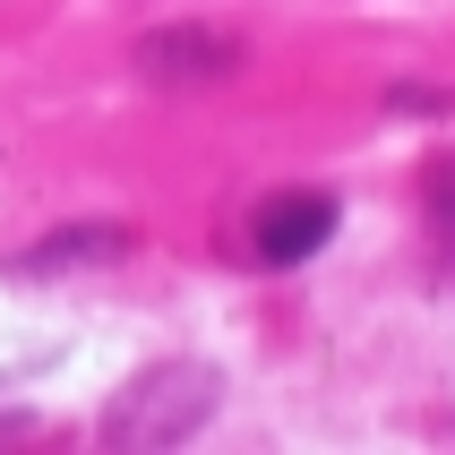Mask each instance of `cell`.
<instances>
[{
    "mask_svg": "<svg viewBox=\"0 0 455 455\" xmlns=\"http://www.w3.org/2000/svg\"><path fill=\"white\" fill-rule=\"evenodd\" d=\"M224 404V379H215V361H155L138 379L103 404V447L121 455H155V447H180V438H198Z\"/></svg>",
    "mask_w": 455,
    "mask_h": 455,
    "instance_id": "1",
    "label": "cell"
},
{
    "mask_svg": "<svg viewBox=\"0 0 455 455\" xmlns=\"http://www.w3.org/2000/svg\"><path fill=\"white\" fill-rule=\"evenodd\" d=\"M241 60H250V44L224 35V26H155V35H138V52H129V69L147 77V86H164V95L224 86V77H241Z\"/></svg>",
    "mask_w": 455,
    "mask_h": 455,
    "instance_id": "2",
    "label": "cell"
},
{
    "mask_svg": "<svg viewBox=\"0 0 455 455\" xmlns=\"http://www.w3.org/2000/svg\"><path fill=\"white\" fill-rule=\"evenodd\" d=\"M335 224H344V206H335L327 189H283V198L258 206L250 258H258V267H301V258H318L335 241Z\"/></svg>",
    "mask_w": 455,
    "mask_h": 455,
    "instance_id": "3",
    "label": "cell"
},
{
    "mask_svg": "<svg viewBox=\"0 0 455 455\" xmlns=\"http://www.w3.org/2000/svg\"><path fill=\"white\" fill-rule=\"evenodd\" d=\"M129 250H138V232H129V224H60V232H44V241H26V250L9 258V275H18V283L86 275V267H121Z\"/></svg>",
    "mask_w": 455,
    "mask_h": 455,
    "instance_id": "4",
    "label": "cell"
},
{
    "mask_svg": "<svg viewBox=\"0 0 455 455\" xmlns=\"http://www.w3.org/2000/svg\"><path fill=\"white\" fill-rule=\"evenodd\" d=\"M421 189H430V224L455 241V164H430V180H421Z\"/></svg>",
    "mask_w": 455,
    "mask_h": 455,
    "instance_id": "5",
    "label": "cell"
},
{
    "mask_svg": "<svg viewBox=\"0 0 455 455\" xmlns=\"http://www.w3.org/2000/svg\"><path fill=\"white\" fill-rule=\"evenodd\" d=\"M18 430H35V421L26 412H0V438H18Z\"/></svg>",
    "mask_w": 455,
    "mask_h": 455,
    "instance_id": "6",
    "label": "cell"
}]
</instances>
